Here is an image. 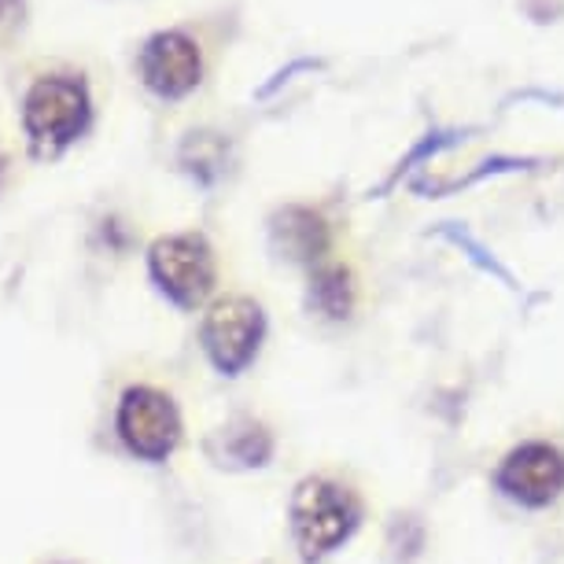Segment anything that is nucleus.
Instances as JSON below:
<instances>
[{
  "label": "nucleus",
  "mask_w": 564,
  "mask_h": 564,
  "mask_svg": "<svg viewBox=\"0 0 564 564\" xmlns=\"http://www.w3.org/2000/svg\"><path fill=\"white\" fill-rule=\"evenodd\" d=\"M23 126L37 155H56L89 126V89L78 78H37L23 100Z\"/></svg>",
  "instance_id": "f257e3e1"
},
{
  "label": "nucleus",
  "mask_w": 564,
  "mask_h": 564,
  "mask_svg": "<svg viewBox=\"0 0 564 564\" xmlns=\"http://www.w3.org/2000/svg\"><path fill=\"white\" fill-rule=\"evenodd\" d=\"M355 517H358L355 498H350L344 487L328 484V480H306L292 506L300 550L306 557H322V553H328L347 539Z\"/></svg>",
  "instance_id": "f03ea898"
},
{
  "label": "nucleus",
  "mask_w": 564,
  "mask_h": 564,
  "mask_svg": "<svg viewBox=\"0 0 564 564\" xmlns=\"http://www.w3.org/2000/svg\"><path fill=\"white\" fill-rule=\"evenodd\" d=\"M155 284L181 306H193L215 289V254L199 237H163L148 251Z\"/></svg>",
  "instance_id": "7ed1b4c3"
},
{
  "label": "nucleus",
  "mask_w": 564,
  "mask_h": 564,
  "mask_svg": "<svg viewBox=\"0 0 564 564\" xmlns=\"http://www.w3.org/2000/svg\"><path fill=\"white\" fill-rule=\"evenodd\" d=\"M119 435L133 454L163 462L181 440V417L163 391L130 388L119 402Z\"/></svg>",
  "instance_id": "20e7f679"
},
{
  "label": "nucleus",
  "mask_w": 564,
  "mask_h": 564,
  "mask_svg": "<svg viewBox=\"0 0 564 564\" xmlns=\"http://www.w3.org/2000/svg\"><path fill=\"white\" fill-rule=\"evenodd\" d=\"M262 339V311L251 300H221L204 322V347L221 372H240Z\"/></svg>",
  "instance_id": "39448f33"
},
{
  "label": "nucleus",
  "mask_w": 564,
  "mask_h": 564,
  "mask_svg": "<svg viewBox=\"0 0 564 564\" xmlns=\"http://www.w3.org/2000/svg\"><path fill=\"white\" fill-rule=\"evenodd\" d=\"M199 74H204V59H199L196 41L177 30L155 34L141 48V78L159 97H185L199 85Z\"/></svg>",
  "instance_id": "423d86ee"
},
{
  "label": "nucleus",
  "mask_w": 564,
  "mask_h": 564,
  "mask_svg": "<svg viewBox=\"0 0 564 564\" xmlns=\"http://www.w3.org/2000/svg\"><path fill=\"white\" fill-rule=\"evenodd\" d=\"M502 487L520 502L542 506L561 495L564 487V454L550 443H528L509 454L502 465Z\"/></svg>",
  "instance_id": "0eeeda50"
},
{
  "label": "nucleus",
  "mask_w": 564,
  "mask_h": 564,
  "mask_svg": "<svg viewBox=\"0 0 564 564\" xmlns=\"http://www.w3.org/2000/svg\"><path fill=\"white\" fill-rule=\"evenodd\" d=\"M281 237H284V248H289L295 259H314V254L325 251V226L311 210H289L281 226Z\"/></svg>",
  "instance_id": "6e6552de"
},
{
  "label": "nucleus",
  "mask_w": 564,
  "mask_h": 564,
  "mask_svg": "<svg viewBox=\"0 0 564 564\" xmlns=\"http://www.w3.org/2000/svg\"><path fill=\"white\" fill-rule=\"evenodd\" d=\"M314 292H317V303L333 317H344L350 311V273L344 265H325L314 281Z\"/></svg>",
  "instance_id": "1a4fd4ad"
}]
</instances>
